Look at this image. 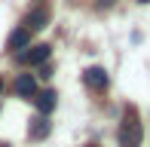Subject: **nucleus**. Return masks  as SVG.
<instances>
[{
    "mask_svg": "<svg viewBox=\"0 0 150 147\" xmlns=\"http://www.w3.org/2000/svg\"><path fill=\"white\" fill-rule=\"evenodd\" d=\"M40 77H52V68H49V64H40Z\"/></svg>",
    "mask_w": 150,
    "mask_h": 147,
    "instance_id": "9",
    "label": "nucleus"
},
{
    "mask_svg": "<svg viewBox=\"0 0 150 147\" xmlns=\"http://www.w3.org/2000/svg\"><path fill=\"white\" fill-rule=\"evenodd\" d=\"M28 52H18V64H46L49 61V43H37V46H25Z\"/></svg>",
    "mask_w": 150,
    "mask_h": 147,
    "instance_id": "2",
    "label": "nucleus"
},
{
    "mask_svg": "<svg viewBox=\"0 0 150 147\" xmlns=\"http://www.w3.org/2000/svg\"><path fill=\"white\" fill-rule=\"evenodd\" d=\"M34 92H37V80H34V74H18V80H16V95H18V98H34Z\"/></svg>",
    "mask_w": 150,
    "mask_h": 147,
    "instance_id": "7",
    "label": "nucleus"
},
{
    "mask_svg": "<svg viewBox=\"0 0 150 147\" xmlns=\"http://www.w3.org/2000/svg\"><path fill=\"white\" fill-rule=\"evenodd\" d=\"M49 132H52V123L46 117H34L31 126H28V138L31 141H43V138H49Z\"/></svg>",
    "mask_w": 150,
    "mask_h": 147,
    "instance_id": "6",
    "label": "nucleus"
},
{
    "mask_svg": "<svg viewBox=\"0 0 150 147\" xmlns=\"http://www.w3.org/2000/svg\"><path fill=\"white\" fill-rule=\"evenodd\" d=\"M0 147H12V144H9V141H0Z\"/></svg>",
    "mask_w": 150,
    "mask_h": 147,
    "instance_id": "11",
    "label": "nucleus"
},
{
    "mask_svg": "<svg viewBox=\"0 0 150 147\" xmlns=\"http://www.w3.org/2000/svg\"><path fill=\"white\" fill-rule=\"evenodd\" d=\"M3 86H6V83H3V77H0V92H3Z\"/></svg>",
    "mask_w": 150,
    "mask_h": 147,
    "instance_id": "12",
    "label": "nucleus"
},
{
    "mask_svg": "<svg viewBox=\"0 0 150 147\" xmlns=\"http://www.w3.org/2000/svg\"><path fill=\"white\" fill-rule=\"evenodd\" d=\"M49 25V9L46 6H34V9L25 16V28L28 31H40V28H46Z\"/></svg>",
    "mask_w": 150,
    "mask_h": 147,
    "instance_id": "4",
    "label": "nucleus"
},
{
    "mask_svg": "<svg viewBox=\"0 0 150 147\" xmlns=\"http://www.w3.org/2000/svg\"><path fill=\"white\" fill-rule=\"evenodd\" d=\"M98 3H104V6H110V3H113V0H98Z\"/></svg>",
    "mask_w": 150,
    "mask_h": 147,
    "instance_id": "10",
    "label": "nucleus"
},
{
    "mask_svg": "<svg viewBox=\"0 0 150 147\" xmlns=\"http://www.w3.org/2000/svg\"><path fill=\"white\" fill-rule=\"evenodd\" d=\"M83 83L89 86L92 92H104L107 89V83H110V77H107V71L104 68H89L83 74Z\"/></svg>",
    "mask_w": 150,
    "mask_h": 147,
    "instance_id": "3",
    "label": "nucleus"
},
{
    "mask_svg": "<svg viewBox=\"0 0 150 147\" xmlns=\"http://www.w3.org/2000/svg\"><path fill=\"white\" fill-rule=\"evenodd\" d=\"M138 3H150V0H138Z\"/></svg>",
    "mask_w": 150,
    "mask_h": 147,
    "instance_id": "13",
    "label": "nucleus"
},
{
    "mask_svg": "<svg viewBox=\"0 0 150 147\" xmlns=\"http://www.w3.org/2000/svg\"><path fill=\"white\" fill-rule=\"evenodd\" d=\"M141 138H144V132H141V123H138V110L126 107L122 126L117 132V141H120V147H141Z\"/></svg>",
    "mask_w": 150,
    "mask_h": 147,
    "instance_id": "1",
    "label": "nucleus"
},
{
    "mask_svg": "<svg viewBox=\"0 0 150 147\" xmlns=\"http://www.w3.org/2000/svg\"><path fill=\"white\" fill-rule=\"evenodd\" d=\"M86 147H98V144H86Z\"/></svg>",
    "mask_w": 150,
    "mask_h": 147,
    "instance_id": "14",
    "label": "nucleus"
},
{
    "mask_svg": "<svg viewBox=\"0 0 150 147\" xmlns=\"http://www.w3.org/2000/svg\"><path fill=\"white\" fill-rule=\"evenodd\" d=\"M9 49H25V46H31V31L28 28H18V31H12L9 34Z\"/></svg>",
    "mask_w": 150,
    "mask_h": 147,
    "instance_id": "8",
    "label": "nucleus"
},
{
    "mask_svg": "<svg viewBox=\"0 0 150 147\" xmlns=\"http://www.w3.org/2000/svg\"><path fill=\"white\" fill-rule=\"evenodd\" d=\"M34 3H40V0H34Z\"/></svg>",
    "mask_w": 150,
    "mask_h": 147,
    "instance_id": "15",
    "label": "nucleus"
},
{
    "mask_svg": "<svg viewBox=\"0 0 150 147\" xmlns=\"http://www.w3.org/2000/svg\"><path fill=\"white\" fill-rule=\"evenodd\" d=\"M55 101H58V95L52 89H43V92H34V104H37V110H40V117H46V113H52L55 110Z\"/></svg>",
    "mask_w": 150,
    "mask_h": 147,
    "instance_id": "5",
    "label": "nucleus"
}]
</instances>
